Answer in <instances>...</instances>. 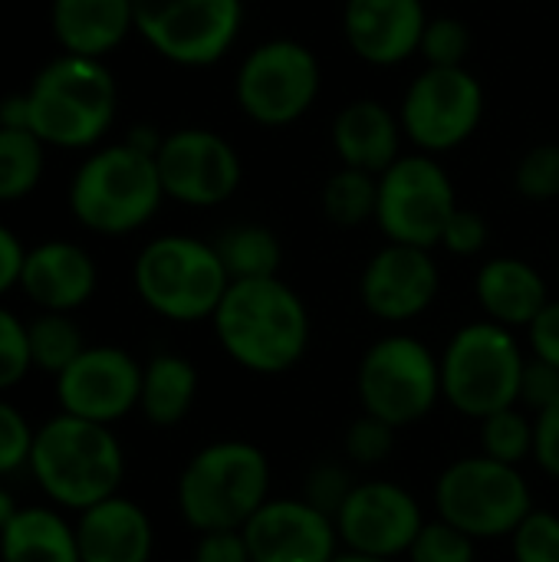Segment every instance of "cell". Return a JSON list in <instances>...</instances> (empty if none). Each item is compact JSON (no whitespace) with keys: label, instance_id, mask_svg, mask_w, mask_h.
Wrapping results in <instances>:
<instances>
[{"label":"cell","instance_id":"cell-1","mask_svg":"<svg viewBox=\"0 0 559 562\" xmlns=\"http://www.w3.org/2000/svg\"><path fill=\"white\" fill-rule=\"evenodd\" d=\"M119 89L102 59L56 56L46 63L23 95L0 105V125L30 128L43 145L92 148L112 128Z\"/></svg>","mask_w":559,"mask_h":562},{"label":"cell","instance_id":"cell-2","mask_svg":"<svg viewBox=\"0 0 559 562\" xmlns=\"http://www.w3.org/2000/svg\"><path fill=\"white\" fill-rule=\"evenodd\" d=\"M211 319L221 349L247 372L280 375L310 346V313L280 277L231 280Z\"/></svg>","mask_w":559,"mask_h":562},{"label":"cell","instance_id":"cell-3","mask_svg":"<svg viewBox=\"0 0 559 562\" xmlns=\"http://www.w3.org/2000/svg\"><path fill=\"white\" fill-rule=\"evenodd\" d=\"M30 474L53 507L82 514L119 494L125 451L109 425L59 412L33 435Z\"/></svg>","mask_w":559,"mask_h":562},{"label":"cell","instance_id":"cell-4","mask_svg":"<svg viewBox=\"0 0 559 562\" xmlns=\"http://www.w3.org/2000/svg\"><path fill=\"white\" fill-rule=\"evenodd\" d=\"M165 201L155 151L128 142L96 148L69 181L72 217L102 237L145 227Z\"/></svg>","mask_w":559,"mask_h":562},{"label":"cell","instance_id":"cell-5","mask_svg":"<svg viewBox=\"0 0 559 562\" xmlns=\"http://www.w3.org/2000/svg\"><path fill=\"white\" fill-rule=\"evenodd\" d=\"M270 464L257 445L214 441L201 448L178 481V510L198 533L244 530L267 504Z\"/></svg>","mask_w":559,"mask_h":562},{"label":"cell","instance_id":"cell-6","mask_svg":"<svg viewBox=\"0 0 559 562\" xmlns=\"http://www.w3.org/2000/svg\"><path fill=\"white\" fill-rule=\"evenodd\" d=\"M132 283L138 300L161 319L198 323L214 316L231 277L214 244L188 234H161L138 250Z\"/></svg>","mask_w":559,"mask_h":562},{"label":"cell","instance_id":"cell-7","mask_svg":"<svg viewBox=\"0 0 559 562\" xmlns=\"http://www.w3.org/2000/svg\"><path fill=\"white\" fill-rule=\"evenodd\" d=\"M527 359L514 333L481 319L461 326L441 359V395L468 418H488L521 402Z\"/></svg>","mask_w":559,"mask_h":562},{"label":"cell","instance_id":"cell-8","mask_svg":"<svg viewBox=\"0 0 559 562\" xmlns=\"http://www.w3.org/2000/svg\"><path fill=\"white\" fill-rule=\"evenodd\" d=\"M323 92L320 56L293 36L260 40L234 72V102L260 128L297 125Z\"/></svg>","mask_w":559,"mask_h":562},{"label":"cell","instance_id":"cell-9","mask_svg":"<svg viewBox=\"0 0 559 562\" xmlns=\"http://www.w3.org/2000/svg\"><path fill=\"white\" fill-rule=\"evenodd\" d=\"M435 507L445 524L471 540H494L521 527L534 510V497L517 468L481 454L455 461L438 477Z\"/></svg>","mask_w":559,"mask_h":562},{"label":"cell","instance_id":"cell-10","mask_svg":"<svg viewBox=\"0 0 559 562\" xmlns=\"http://www.w3.org/2000/svg\"><path fill=\"white\" fill-rule=\"evenodd\" d=\"M458 207L455 181L435 155H402L379 175L376 224L389 244H409L422 250L438 247Z\"/></svg>","mask_w":559,"mask_h":562},{"label":"cell","instance_id":"cell-11","mask_svg":"<svg viewBox=\"0 0 559 562\" xmlns=\"http://www.w3.org/2000/svg\"><path fill=\"white\" fill-rule=\"evenodd\" d=\"M488 95L468 66H425L402 92L399 122L415 151L448 155L471 142L484 122Z\"/></svg>","mask_w":559,"mask_h":562},{"label":"cell","instance_id":"cell-12","mask_svg":"<svg viewBox=\"0 0 559 562\" xmlns=\"http://www.w3.org/2000/svg\"><path fill=\"white\" fill-rule=\"evenodd\" d=\"M135 33L168 63H221L244 30V0H132Z\"/></svg>","mask_w":559,"mask_h":562},{"label":"cell","instance_id":"cell-13","mask_svg":"<svg viewBox=\"0 0 559 562\" xmlns=\"http://www.w3.org/2000/svg\"><path fill=\"white\" fill-rule=\"evenodd\" d=\"M356 385L366 415L405 428L435 408L441 395V362L415 336H385L362 356Z\"/></svg>","mask_w":559,"mask_h":562},{"label":"cell","instance_id":"cell-14","mask_svg":"<svg viewBox=\"0 0 559 562\" xmlns=\"http://www.w3.org/2000/svg\"><path fill=\"white\" fill-rule=\"evenodd\" d=\"M165 198L185 207H217L231 201L244 181L237 148L214 128L185 125L161 135L155 148Z\"/></svg>","mask_w":559,"mask_h":562},{"label":"cell","instance_id":"cell-15","mask_svg":"<svg viewBox=\"0 0 559 562\" xmlns=\"http://www.w3.org/2000/svg\"><path fill=\"white\" fill-rule=\"evenodd\" d=\"M53 392L59 412L112 428L138 408L142 366L119 346H86L76 362L53 379Z\"/></svg>","mask_w":559,"mask_h":562},{"label":"cell","instance_id":"cell-16","mask_svg":"<svg viewBox=\"0 0 559 562\" xmlns=\"http://www.w3.org/2000/svg\"><path fill=\"white\" fill-rule=\"evenodd\" d=\"M422 507L418 501L389 481L356 484L336 514V530L346 540L349 553L395 560L412 550L415 537L422 533Z\"/></svg>","mask_w":559,"mask_h":562},{"label":"cell","instance_id":"cell-17","mask_svg":"<svg viewBox=\"0 0 559 562\" xmlns=\"http://www.w3.org/2000/svg\"><path fill=\"white\" fill-rule=\"evenodd\" d=\"M441 286L432 250L409 244H385L376 250L359 277L362 306L385 323H409L422 316Z\"/></svg>","mask_w":559,"mask_h":562},{"label":"cell","instance_id":"cell-18","mask_svg":"<svg viewBox=\"0 0 559 562\" xmlns=\"http://www.w3.org/2000/svg\"><path fill=\"white\" fill-rule=\"evenodd\" d=\"M428 26L425 0H346L343 36L356 59L376 69H392L418 56Z\"/></svg>","mask_w":559,"mask_h":562},{"label":"cell","instance_id":"cell-19","mask_svg":"<svg viewBox=\"0 0 559 562\" xmlns=\"http://www.w3.org/2000/svg\"><path fill=\"white\" fill-rule=\"evenodd\" d=\"M250 562H333L336 520L306 501H267L241 530Z\"/></svg>","mask_w":559,"mask_h":562},{"label":"cell","instance_id":"cell-20","mask_svg":"<svg viewBox=\"0 0 559 562\" xmlns=\"http://www.w3.org/2000/svg\"><path fill=\"white\" fill-rule=\"evenodd\" d=\"M99 270L86 247L72 240H43L26 250L20 290L40 313H72L96 293Z\"/></svg>","mask_w":559,"mask_h":562},{"label":"cell","instance_id":"cell-21","mask_svg":"<svg viewBox=\"0 0 559 562\" xmlns=\"http://www.w3.org/2000/svg\"><path fill=\"white\" fill-rule=\"evenodd\" d=\"M405 132L399 122V109L385 105L382 99L359 95L346 102L329 125V145L346 168H359L369 175H382L395 165L402 151Z\"/></svg>","mask_w":559,"mask_h":562},{"label":"cell","instance_id":"cell-22","mask_svg":"<svg viewBox=\"0 0 559 562\" xmlns=\"http://www.w3.org/2000/svg\"><path fill=\"white\" fill-rule=\"evenodd\" d=\"M76 543L82 562H148L155 530L135 501L115 494L76 514Z\"/></svg>","mask_w":559,"mask_h":562},{"label":"cell","instance_id":"cell-23","mask_svg":"<svg viewBox=\"0 0 559 562\" xmlns=\"http://www.w3.org/2000/svg\"><path fill=\"white\" fill-rule=\"evenodd\" d=\"M53 36L69 56L102 59L135 33L132 0H53Z\"/></svg>","mask_w":559,"mask_h":562},{"label":"cell","instance_id":"cell-24","mask_svg":"<svg viewBox=\"0 0 559 562\" xmlns=\"http://www.w3.org/2000/svg\"><path fill=\"white\" fill-rule=\"evenodd\" d=\"M474 293L491 323L507 329L527 326L547 310L550 290L540 270L521 257H494L474 277Z\"/></svg>","mask_w":559,"mask_h":562},{"label":"cell","instance_id":"cell-25","mask_svg":"<svg viewBox=\"0 0 559 562\" xmlns=\"http://www.w3.org/2000/svg\"><path fill=\"white\" fill-rule=\"evenodd\" d=\"M0 562H82L76 524L59 507H20L0 530Z\"/></svg>","mask_w":559,"mask_h":562},{"label":"cell","instance_id":"cell-26","mask_svg":"<svg viewBox=\"0 0 559 562\" xmlns=\"http://www.w3.org/2000/svg\"><path fill=\"white\" fill-rule=\"evenodd\" d=\"M198 395V372L188 359L175 352H161L142 366V395L138 412L155 428H171L185 422Z\"/></svg>","mask_w":559,"mask_h":562},{"label":"cell","instance_id":"cell-27","mask_svg":"<svg viewBox=\"0 0 559 562\" xmlns=\"http://www.w3.org/2000/svg\"><path fill=\"white\" fill-rule=\"evenodd\" d=\"M214 250L231 280H264L277 277L283 263V247L277 234L264 224H234L217 240Z\"/></svg>","mask_w":559,"mask_h":562},{"label":"cell","instance_id":"cell-28","mask_svg":"<svg viewBox=\"0 0 559 562\" xmlns=\"http://www.w3.org/2000/svg\"><path fill=\"white\" fill-rule=\"evenodd\" d=\"M320 204H323V214H326L329 224H336V227H362V224L376 221L379 175L339 165L326 178V184L320 191Z\"/></svg>","mask_w":559,"mask_h":562},{"label":"cell","instance_id":"cell-29","mask_svg":"<svg viewBox=\"0 0 559 562\" xmlns=\"http://www.w3.org/2000/svg\"><path fill=\"white\" fill-rule=\"evenodd\" d=\"M43 142L20 125H0V204L26 198L43 178Z\"/></svg>","mask_w":559,"mask_h":562},{"label":"cell","instance_id":"cell-30","mask_svg":"<svg viewBox=\"0 0 559 562\" xmlns=\"http://www.w3.org/2000/svg\"><path fill=\"white\" fill-rule=\"evenodd\" d=\"M26 342H30V362L33 369L46 375H59L76 356L89 346L82 329L69 313H40L26 323Z\"/></svg>","mask_w":559,"mask_h":562},{"label":"cell","instance_id":"cell-31","mask_svg":"<svg viewBox=\"0 0 559 562\" xmlns=\"http://www.w3.org/2000/svg\"><path fill=\"white\" fill-rule=\"evenodd\" d=\"M481 445H484V458L517 468L521 461H527L534 454V425L517 405L494 412L484 418Z\"/></svg>","mask_w":559,"mask_h":562},{"label":"cell","instance_id":"cell-32","mask_svg":"<svg viewBox=\"0 0 559 562\" xmlns=\"http://www.w3.org/2000/svg\"><path fill=\"white\" fill-rule=\"evenodd\" d=\"M471 43H474V33H471V26L461 16L438 13V16H428L418 56L425 59V66H435V69L468 66Z\"/></svg>","mask_w":559,"mask_h":562},{"label":"cell","instance_id":"cell-33","mask_svg":"<svg viewBox=\"0 0 559 562\" xmlns=\"http://www.w3.org/2000/svg\"><path fill=\"white\" fill-rule=\"evenodd\" d=\"M514 188L521 198L547 204L559 198V142H537L530 145L517 168H514Z\"/></svg>","mask_w":559,"mask_h":562},{"label":"cell","instance_id":"cell-34","mask_svg":"<svg viewBox=\"0 0 559 562\" xmlns=\"http://www.w3.org/2000/svg\"><path fill=\"white\" fill-rule=\"evenodd\" d=\"M30 342H26V323L0 306V395L16 389L30 375Z\"/></svg>","mask_w":559,"mask_h":562},{"label":"cell","instance_id":"cell-35","mask_svg":"<svg viewBox=\"0 0 559 562\" xmlns=\"http://www.w3.org/2000/svg\"><path fill=\"white\" fill-rule=\"evenodd\" d=\"M409 557L412 562H474V540L451 524L435 520L422 527Z\"/></svg>","mask_w":559,"mask_h":562},{"label":"cell","instance_id":"cell-36","mask_svg":"<svg viewBox=\"0 0 559 562\" xmlns=\"http://www.w3.org/2000/svg\"><path fill=\"white\" fill-rule=\"evenodd\" d=\"M514 537L517 562H559V517L547 510H530Z\"/></svg>","mask_w":559,"mask_h":562},{"label":"cell","instance_id":"cell-37","mask_svg":"<svg viewBox=\"0 0 559 562\" xmlns=\"http://www.w3.org/2000/svg\"><path fill=\"white\" fill-rule=\"evenodd\" d=\"M33 435L36 428L26 422V415L0 395V477L30 468Z\"/></svg>","mask_w":559,"mask_h":562},{"label":"cell","instance_id":"cell-38","mask_svg":"<svg viewBox=\"0 0 559 562\" xmlns=\"http://www.w3.org/2000/svg\"><path fill=\"white\" fill-rule=\"evenodd\" d=\"M395 431L399 428H392V425H385V422H379L372 415H362L346 435V454L362 468L382 464L395 451Z\"/></svg>","mask_w":559,"mask_h":562},{"label":"cell","instance_id":"cell-39","mask_svg":"<svg viewBox=\"0 0 559 562\" xmlns=\"http://www.w3.org/2000/svg\"><path fill=\"white\" fill-rule=\"evenodd\" d=\"M353 487L356 484L349 481V474L339 464H316L306 477V504L336 520V514L343 510Z\"/></svg>","mask_w":559,"mask_h":562},{"label":"cell","instance_id":"cell-40","mask_svg":"<svg viewBox=\"0 0 559 562\" xmlns=\"http://www.w3.org/2000/svg\"><path fill=\"white\" fill-rule=\"evenodd\" d=\"M488 237H491V231H488L484 214H478L471 207H458L451 214V221H448L438 247H445L455 257H478L488 247Z\"/></svg>","mask_w":559,"mask_h":562},{"label":"cell","instance_id":"cell-41","mask_svg":"<svg viewBox=\"0 0 559 562\" xmlns=\"http://www.w3.org/2000/svg\"><path fill=\"white\" fill-rule=\"evenodd\" d=\"M534 458L544 468V474H550L559 481V398L554 405H547L544 412H537L534 422Z\"/></svg>","mask_w":559,"mask_h":562},{"label":"cell","instance_id":"cell-42","mask_svg":"<svg viewBox=\"0 0 559 562\" xmlns=\"http://www.w3.org/2000/svg\"><path fill=\"white\" fill-rule=\"evenodd\" d=\"M559 398V369L534 359L524 369V382H521V402L530 412H544L547 405H554Z\"/></svg>","mask_w":559,"mask_h":562},{"label":"cell","instance_id":"cell-43","mask_svg":"<svg viewBox=\"0 0 559 562\" xmlns=\"http://www.w3.org/2000/svg\"><path fill=\"white\" fill-rule=\"evenodd\" d=\"M194 562H250V550L241 530L201 533L194 547Z\"/></svg>","mask_w":559,"mask_h":562},{"label":"cell","instance_id":"cell-44","mask_svg":"<svg viewBox=\"0 0 559 562\" xmlns=\"http://www.w3.org/2000/svg\"><path fill=\"white\" fill-rule=\"evenodd\" d=\"M530 349L534 359L559 369V300H550L547 310L530 323Z\"/></svg>","mask_w":559,"mask_h":562},{"label":"cell","instance_id":"cell-45","mask_svg":"<svg viewBox=\"0 0 559 562\" xmlns=\"http://www.w3.org/2000/svg\"><path fill=\"white\" fill-rule=\"evenodd\" d=\"M23 257H26V247L20 244V237L7 224H0V296H7L13 286H20Z\"/></svg>","mask_w":559,"mask_h":562},{"label":"cell","instance_id":"cell-46","mask_svg":"<svg viewBox=\"0 0 559 562\" xmlns=\"http://www.w3.org/2000/svg\"><path fill=\"white\" fill-rule=\"evenodd\" d=\"M16 510H20V504H16V497L7 491V487H0V530L16 517Z\"/></svg>","mask_w":559,"mask_h":562},{"label":"cell","instance_id":"cell-47","mask_svg":"<svg viewBox=\"0 0 559 562\" xmlns=\"http://www.w3.org/2000/svg\"><path fill=\"white\" fill-rule=\"evenodd\" d=\"M333 562H395V560H376V557H362V553H343Z\"/></svg>","mask_w":559,"mask_h":562}]
</instances>
